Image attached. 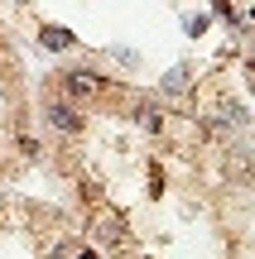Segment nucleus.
I'll use <instances>...</instances> for the list:
<instances>
[{
    "mask_svg": "<svg viewBox=\"0 0 255 259\" xmlns=\"http://www.w3.org/2000/svg\"><path fill=\"white\" fill-rule=\"evenodd\" d=\"M44 38H48V48H72V34L67 29H44Z\"/></svg>",
    "mask_w": 255,
    "mask_h": 259,
    "instance_id": "nucleus-2",
    "label": "nucleus"
},
{
    "mask_svg": "<svg viewBox=\"0 0 255 259\" xmlns=\"http://www.w3.org/2000/svg\"><path fill=\"white\" fill-rule=\"evenodd\" d=\"M82 259H96V254H92V250H87V254H82Z\"/></svg>",
    "mask_w": 255,
    "mask_h": 259,
    "instance_id": "nucleus-4",
    "label": "nucleus"
},
{
    "mask_svg": "<svg viewBox=\"0 0 255 259\" xmlns=\"http://www.w3.org/2000/svg\"><path fill=\"white\" fill-rule=\"evenodd\" d=\"M67 92H72V96H92L96 92V77L92 72H72V77H67Z\"/></svg>",
    "mask_w": 255,
    "mask_h": 259,
    "instance_id": "nucleus-1",
    "label": "nucleus"
},
{
    "mask_svg": "<svg viewBox=\"0 0 255 259\" xmlns=\"http://www.w3.org/2000/svg\"><path fill=\"white\" fill-rule=\"evenodd\" d=\"M53 125L58 130H77V115L67 111V106H53Z\"/></svg>",
    "mask_w": 255,
    "mask_h": 259,
    "instance_id": "nucleus-3",
    "label": "nucleus"
}]
</instances>
